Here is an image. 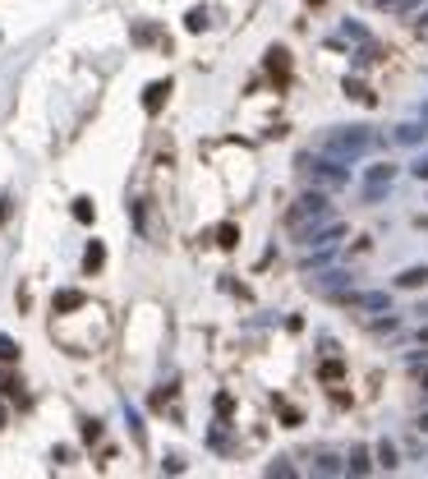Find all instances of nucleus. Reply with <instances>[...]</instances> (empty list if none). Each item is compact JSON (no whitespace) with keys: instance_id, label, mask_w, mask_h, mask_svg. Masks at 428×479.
Masks as SVG:
<instances>
[{"instance_id":"1","label":"nucleus","mask_w":428,"mask_h":479,"mask_svg":"<svg viewBox=\"0 0 428 479\" xmlns=\"http://www.w3.org/2000/svg\"><path fill=\"white\" fill-rule=\"evenodd\" d=\"M327 221H336L332 194H327V189H304L295 199V208H290L286 226H290V236H295V240H304V236H314L318 226H327Z\"/></svg>"},{"instance_id":"32","label":"nucleus","mask_w":428,"mask_h":479,"mask_svg":"<svg viewBox=\"0 0 428 479\" xmlns=\"http://www.w3.org/2000/svg\"><path fill=\"white\" fill-rule=\"evenodd\" d=\"M419 428H424V433H428V415H419Z\"/></svg>"},{"instance_id":"34","label":"nucleus","mask_w":428,"mask_h":479,"mask_svg":"<svg viewBox=\"0 0 428 479\" xmlns=\"http://www.w3.org/2000/svg\"><path fill=\"white\" fill-rule=\"evenodd\" d=\"M424 392H428V369H424Z\"/></svg>"},{"instance_id":"2","label":"nucleus","mask_w":428,"mask_h":479,"mask_svg":"<svg viewBox=\"0 0 428 479\" xmlns=\"http://www.w3.org/2000/svg\"><path fill=\"white\" fill-rule=\"evenodd\" d=\"M295 171H299V180L309 184V189H327V194H341L346 184H350V171H346V162H336V157H318V152H304V157L295 162Z\"/></svg>"},{"instance_id":"21","label":"nucleus","mask_w":428,"mask_h":479,"mask_svg":"<svg viewBox=\"0 0 428 479\" xmlns=\"http://www.w3.org/2000/svg\"><path fill=\"white\" fill-rule=\"evenodd\" d=\"M277 410H281V424H286V428H295V424H299V410H295V406H286L281 396H277Z\"/></svg>"},{"instance_id":"28","label":"nucleus","mask_w":428,"mask_h":479,"mask_svg":"<svg viewBox=\"0 0 428 479\" xmlns=\"http://www.w3.org/2000/svg\"><path fill=\"white\" fill-rule=\"evenodd\" d=\"M410 171H414V175H419V180H428V152H424V157H419V162H414V166H410Z\"/></svg>"},{"instance_id":"7","label":"nucleus","mask_w":428,"mask_h":479,"mask_svg":"<svg viewBox=\"0 0 428 479\" xmlns=\"http://www.w3.org/2000/svg\"><path fill=\"white\" fill-rule=\"evenodd\" d=\"M166 97H171V79L148 83V88H143V111H148V115H157L161 106H166Z\"/></svg>"},{"instance_id":"14","label":"nucleus","mask_w":428,"mask_h":479,"mask_svg":"<svg viewBox=\"0 0 428 479\" xmlns=\"http://www.w3.org/2000/svg\"><path fill=\"white\" fill-rule=\"evenodd\" d=\"M378 465H382V470H396V465H401L396 461V443H387V438L378 443Z\"/></svg>"},{"instance_id":"8","label":"nucleus","mask_w":428,"mask_h":479,"mask_svg":"<svg viewBox=\"0 0 428 479\" xmlns=\"http://www.w3.org/2000/svg\"><path fill=\"white\" fill-rule=\"evenodd\" d=\"M102 268H106V244L102 240H87V249H83V277H97Z\"/></svg>"},{"instance_id":"13","label":"nucleus","mask_w":428,"mask_h":479,"mask_svg":"<svg viewBox=\"0 0 428 479\" xmlns=\"http://www.w3.org/2000/svg\"><path fill=\"white\" fill-rule=\"evenodd\" d=\"M124 419H129V433H134V443H139V447H148V433H143V419H139V410H134V406H124Z\"/></svg>"},{"instance_id":"15","label":"nucleus","mask_w":428,"mask_h":479,"mask_svg":"<svg viewBox=\"0 0 428 479\" xmlns=\"http://www.w3.org/2000/svg\"><path fill=\"white\" fill-rule=\"evenodd\" d=\"M424 0H378V9H387V14H405V9H419Z\"/></svg>"},{"instance_id":"26","label":"nucleus","mask_w":428,"mask_h":479,"mask_svg":"<svg viewBox=\"0 0 428 479\" xmlns=\"http://www.w3.org/2000/svg\"><path fill=\"white\" fill-rule=\"evenodd\" d=\"M83 438H87V443H97V438H102V424H97V419H83Z\"/></svg>"},{"instance_id":"22","label":"nucleus","mask_w":428,"mask_h":479,"mask_svg":"<svg viewBox=\"0 0 428 479\" xmlns=\"http://www.w3.org/2000/svg\"><path fill=\"white\" fill-rule=\"evenodd\" d=\"M267 475H272V479H290V475H295V465H290V461H272Z\"/></svg>"},{"instance_id":"31","label":"nucleus","mask_w":428,"mask_h":479,"mask_svg":"<svg viewBox=\"0 0 428 479\" xmlns=\"http://www.w3.org/2000/svg\"><path fill=\"white\" fill-rule=\"evenodd\" d=\"M5 424H9V410H5V406H0V428H5Z\"/></svg>"},{"instance_id":"9","label":"nucleus","mask_w":428,"mask_h":479,"mask_svg":"<svg viewBox=\"0 0 428 479\" xmlns=\"http://www.w3.org/2000/svg\"><path fill=\"white\" fill-rule=\"evenodd\" d=\"M424 125H396V134H392V139L396 143H401V148H419V143H424Z\"/></svg>"},{"instance_id":"18","label":"nucleus","mask_w":428,"mask_h":479,"mask_svg":"<svg viewBox=\"0 0 428 479\" xmlns=\"http://www.w3.org/2000/svg\"><path fill=\"white\" fill-rule=\"evenodd\" d=\"M217 244H221V249H235V244H240V231L230 226V221H226V226H217Z\"/></svg>"},{"instance_id":"33","label":"nucleus","mask_w":428,"mask_h":479,"mask_svg":"<svg viewBox=\"0 0 428 479\" xmlns=\"http://www.w3.org/2000/svg\"><path fill=\"white\" fill-rule=\"evenodd\" d=\"M419 341H424V346H428V327H424V332H419Z\"/></svg>"},{"instance_id":"6","label":"nucleus","mask_w":428,"mask_h":479,"mask_svg":"<svg viewBox=\"0 0 428 479\" xmlns=\"http://www.w3.org/2000/svg\"><path fill=\"white\" fill-rule=\"evenodd\" d=\"M336 300L350 305V309H378V314L392 305V295H387V290H364V295H350V290H346V295H336Z\"/></svg>"},{"instance_id":"10","label":"nucleus","mask_w":428,"mask_h":479,"mask_svg":"<svg viewBox=\"0 0 428 479\" xmlns=\"http://www.w3.org/2000/svg\"><path fill=\"white\" fill-rule=\"evenodd\" d=\"M396 286H401V290H419V286H428V268H405L401 277H396Z\"/></svg>"},{"instance_id":"29","label":"nucleus","mask_w":428,"mask_h":479,"mask_svg":"<svg viewBox=\"0 0 428 479\" xmlns=\"http://www.w3.org/2000/svg\"><path fill=\"white\" fill-rule=\"evenodd\" d=\"M9 217V199H0V221H5Z\"/></svg>"},{"instance_id":"17","label":"nucleus","mask_w":428,"mask_h":479,"mask_svg":"<svg viewBox=\"0 0 428 479\" xmlns=\"http://www.w3.org/2000/svg\"><path fill=\"white\" fill-rule=\"evenodd\" d=\"M346 93H350V97H355V102H364V106H373V93H368V88H364V83H359V79H346Z\"/></svg>"},{"instance_id":"23","label":"nucleus","mask_w":428,"mask_h":479,"mask_svg":"<svg viewBox=\"0 0 428 479\" xmlns=\"http://www.w3.org/2000/svg\"><path fill=\"white\" fill-rule=\"evenodd\" d=\"M0 359H5V364H14V359H18V346L9 337H0Z\"/></svg>"},{"instance_id":"35","label":"nucleus","mask_w":428,"mask_h":479,"mask_svg":"<svg viewBox=\"0 0 428 479\" xmlns=\"http://www.w3.org/2000/svg\"><path fill=\"white\" fill-rule=\"evenodd\" d=\"M309 5H327V0H309Z\"/></svg>"},{"instance_id":"11","label":"nucleus","mask_w":428,"mask_h":479,"mask_svg":"<svg viewBox=\"0 0 428 479\" xmlns=\"http://www.w3.org/2000/svg\"><path fill=\"white\" fill-rule=\"evenodd\" d=\"M79 305H83V295H79V290H55V300H51V309H55V314H74Z\"/></svg>"},{"instance_id":"20","label":"nucleus","mask_w":428,"mask_h":479,"mask_svg":"<svg viewBox=\"0 0 428 479\" xmlns=\"http://www.w3.org/2000/svg\"><path fill=\"white\" fill-rule=\"evenodd\" d=\"M314 470H318V475H341L346 465L336 461V456H318V465H314Z\"/></svg>"},{"instance_id":"27","label":"nucleus","mask_w":428,"mask_h":479,"mask_svg":"<svg viewBox=\"0 0 428 479\" xmlns=\"http://www.w3.org/2000/svg\"><path fill=\"white\" fill-rule=\"evenodd\" d=\"M212 406H217V415H230V406H235V401H230L226 392H217V401H212Z\"/></svg>"},{"instance_id":"19","label":"nucleus","mask_w":428,"mask_h":479,"mask_svg":"<svg viewBox=\"0 0 428 479\" xmlns=\"http://www.w3.org/2000/svg\"><path fill=\"white\" fill-rule=\"evenodd\" d=\"M184 28H189V33H203V28H208V9H189V14H184Z\"/></svg>"},{"instance_id":"30","label":"nucleus","mask_w":428,"mask_h":479,"mask_svg":"<svg viewBox=\"0 0 428 479\" xmlns=\"http://www.w3.org/2000/svg\"><path fill=\"white\" fill-rule=\"evenodd\" d=\"M414 28H419V33H428V9H424V19H419V23H414Z\"/></svg>"},{"instance_id":"16","label":"nucleus","mask_w":428,"mask_h":479,"mask_svg":"<svg viewBox=\"0 0 428 479\" xmlns=\"http://www.w3.org/2000/svg\"><path fill=\"white\" fill-rule=\"evenodd\" d=\"M208 447H212V452H230V447H235V443H230V433H226V428H212V438H208Z\"/></svg>"},{"instance_id":"4","label":"nucleus","mask_w":428,"mask_h":479,"mask_svg":"<svg viewBox=\"0 0 428 479\" xmlns=\"http://www.w3.org/2000/svg\"><path fill=\"white\" fill-rule=\"evenodd\" d=\"M314 290H318V295H346V290H350V272H346V268H332V272H318Z\"/></svg>"},{"instance_id":"5","label":"nucleus","mask_w":428,"mask_h":479,"mask_svg":"<svg viewBox=\"0 0 428 479\" xmlns=\"http://www.w3.org/2000/svg\"><path fill=\"white\" fill-rule=\"evenodd\" d=\"M267 74H272V83L286 93L290 88V56H286V46H272L267 51Z\"/></svg>"},{"instance_id":"24","label":"nucleus","mask_w":428,"mask_h":479,"mask_svg":"<svg viewBox=\"0 0 428 479\" xmlns=\"http://www.w3.org/2000/svg\"><path fill=\"white\" fill-rule=\"evenodd\" d=\"M74 217L87 226V221H92V203H87V199H74Z\"/></svg>"},{"instance_id":"36","label":"nucleus","mask_w":428,"mask_h":479,"mask_svg":"<svg viewBox=\"0 0 428 479\" xmlns=\"http://www.w3.org/2000/svg\"><path fill=\"white\" fill-rule=\"evenodd\" d=\"M424 120H428V106H424Z\"/></svg>"},{"instance_id":"3","label":"nucleus","mask_w":428,"mask_h":479,"mask_svg":"<svg viewBox=\"0 0 428 479\" xmlns=\"http://www.w3.org/2000/svg\"><path fill=\"white\" fill-rule=\"evenodd\" d=\"M373 130H359V125H346V130H332L323 139V152L327 157H336V162H355V157H364L368 148H373Z\"/></svg>"},{"instance_id":"12","label":"nucleus","mask_w":428,"mask_h":479,"mask_svg":"<svg viewBox=\"0 0 428 479\" xmlns=\"http://www.w3.org/2000/svg\"><path fill=\"white\" fill-rule=\"evenodd\" d=\"M350 475H368L373 470V461H368V447H355V452H350V465H346Z\"/></svg>"},{"instance_id":"25","label":"nucleus","mask_w":428,"mask_h":479,"mask_svg":"<svg viewBox=\"0 0 428 479\" xmlns=\"http://www.w3.org/2000/svg\"><path fill=\"white\" fill-rule=\"evenodd\" d=\"M336 378H341V364H336V359H327V364H323V383H336Z\"/></svg>"}]
</instances>
